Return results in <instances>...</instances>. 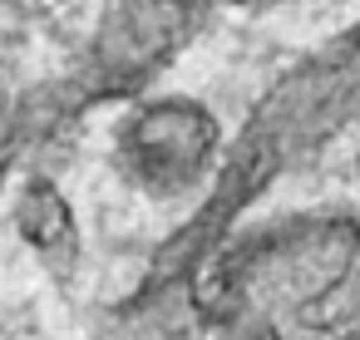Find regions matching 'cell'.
<instances>
[{"label":"cell","mask_w":360,"mask_h":340,"mask_svg":"<svg viewBox=\"0 0 360 340\" xmlns=\"http://www.w3.org/2000/svg\"><path fill=\"white\" fill-rule=\"evenodd\" d=\"M198 306L222 340H360V217L252 227L202 266Z\"/></svg>","instance_id":"1"},{"label":"cell","mask_w":360,"mask_h":340,"mask_svg":"<svg viewBox=\"0 0 360 340\" xmlns=\"http://www.w3.org/2000/svg\"><path fill=\"white\" fill-rule=\"evenodd\" d=\"M114 153L134 188L168 202V197H188L193 188H202V178L212 173L222 153V129L207 104L188 94H163V99L139 104L119 124Z\"/></svg>","instance_id":"2"},{"label":"cell","mask_w":360,"mask_h":340,"mask_svg":"<svg viewBox=\"0 0 360 340\" xmlns=\"http://www.w3.org/2000/svg\"><path fill=\"white\" fill-rule=\"evenodd\" d=\"M350 119H360V30L335 35L326 50L301 60L247 119L252 138H266L286 153V163L340 133Z\"/></svg>","instance_id":"3"},{"label":"cell","mask_w":360,"mask_h":340,"mask_svg":"<svg viewBox=\"0 0 360 340\" xmlns=\"http://www.w3.org/2000/svg\"><path fill=\"white\" fill-rule=\"evenodd\" d=\"M202 20L198 0H129V6L99 30L84 70H79V104L89 99H124L139 94L163 60L178 55V45Z\"/></svg>","instance_id":"4"},{"label":"cell","mask_w":360,"mask_h":340,"mask_svg":"<svg viewBox=\"0 0 360 340\" xmlns=\"http://www.w3.org/2000/svg\"><path fill=\"white\" fill-rule=\"evenodd\" d=\"M15 232L25 237V247L35 251V261L70 286L79 261H84V237H79V217L70 207V197L55 188V178H25L20 197H15Z\"/></svg>","instance_id":"5"},{"label":"cell","mask_w":360,"mask_h":340,"mask_svg":"<svg viewBox=\"0 0 360 340\" xmlns=\"http://www.w3.org/2000/svg\"><path fill=\"white\" fill-rule=\"evenodd\" d=\"M355 163H360V158H355Z\"/></svg>","instance_id":"6"}]
</instances>
